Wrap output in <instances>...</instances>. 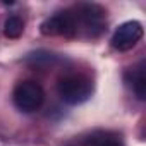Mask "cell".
<instances>
[{"label": "cell", "mask_w": 146, "mask_h": 146, "mask_svg": "<svg viewBox=\"0 0 146 146\" xmlns=\"http://www.w3.org/2000/svg\"><path fill=\"white\" fill-rule=\"evenodd\" d=\"M58 96L69 105L84 103L93 93V81L84 74L64 76L57 84Z\"/></svg>", "instance_id": "6da1fadb"}, {"label": "cell", "mask_w": 146, "mask_h": 146, "mask_svg": "<svg viewBox=\"0 0 146 146\" xmlns=\"http://www.w3.org/2000/svg\"><path fill=\"white\" fill-rule=\"evenodd\" d=\"M24 31V23L17 17V16H11L7 17V21L4 23V35L7 38H19Z\"/></svg>", "instance_id": "52a82bcc"}, {"label": "cell", "mask_w": 146, "mask_h": 146, "mask_svg": "<svg viewBox=\"0 0 146 146\" xmlns=\"http://www.w3.org/2000/svg\"><path fill=\"white\" fill-rule=\"evenodd\" d=\"M41 33L46 36H65V38L78 36V26L72 11H64L45 19L41 23Z\"/></svg>", "instance_id": "277c9868"}, {"label": "cell", "mask_w": 146, "mask_h": 146, "mask_svg": "<svg viewBox=\"0 0 146 146\" xmlns=\"http://www.w3.org/2000/svg\"><path fill=\"white\" fill-rule=\"evenodd\" d=\"M14 103L21 112L31 113L35 110H38L43 105L45 100V93L43 88L36 83V81H21L16 84L14 93H12Z\"/></svg>", "instance_id": "3957f363"}, {"label": "cell", "mask_w": 146, "mask_h": 146, "mask_svg": "<svg viewBox=\"0 0 146 146\" xmlns=\"http://www.w3.org/2000/svg\"><path fill=\"white\" fill-rule=\"evenodd\" d=\"M131 76V86L139 100L146 98V74H144V64H139L134 70L129 72Z\"/></svg>", "instance_id": "8992f818"}, {"label": "cell", "mask_w": 146, "mask_h": 146, "mask_svg": "<svg viewBox=\"0 0 146 146\" xmlns=\"http://www.w3.org/2000/svg\"><path fill=\"white\" fill-rule=\"evenodd\" d=\"M76 19V26H78V35L83 31H86V36H98L102 35V31L105 29V11L100 5L95 4H84L79 5L76 11H72Z\"/></svg>", "instance_id": "7a4b0ae2"}, {"label": "cell", "mask_w": 146, "mask_h": 146, "mask_svg": "<svg viewBox=\"0 0 146 146\" xmlns=\"http://www.w3.org/2000/svg\"><path fill=\"white\" fill-rule=\"evenodd\" d=\"M143 24L137 21H127L120 24L113 36H112V46L119 52H127L132 46L137 45V41L143 38Z\"/></svg>", "instance_id": "5b68a950"}, {"label": "cell", "mask_w": 146, "mask_h": 146, "mask_svg": "<svg viewBox=\"0 0 146 146\" xmlns=\"http://www.w3.org/2000/svg\"><path fill=\"white\" fill-rule=\"evenodd\" d=\"M90 146H124V143L115 134H100L91 137Z\"/></svg>", "instance_id": "ba28073f"}]
</instances>
